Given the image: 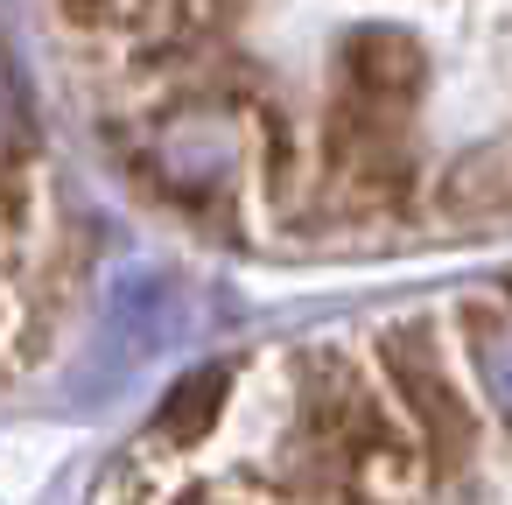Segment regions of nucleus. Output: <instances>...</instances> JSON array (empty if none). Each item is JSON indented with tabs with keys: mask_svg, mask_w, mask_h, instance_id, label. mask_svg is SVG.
Here are the masks:
<instances>
[{
	"mask_svg": "<svg viewBox=\"0 0 512 505\" xmlns=\"http://www.w3.org/2000/svg\"><path fill=\"white\" fill-rule=\"evenodd\" d=\"M386 400L400 407V421L414 428L421 456H428V477L435 484H463L470 463H477V442H484V414L449 358V330L435 316H393L372 330L365 344Z\"/></svg>",
	"mask_w": 512,
	"mask_h": 505,
	"instance_id": "1",
	"label": "nucleus"
},
{
	"mask_svg": "<svg viewBox=\"0 0 512 505\" xmlns=\"http://www.w3.org/2000/svg\"><path fill=\"white\" fill-rule=\"evenodd\" d=\"M421 92H428V50L407 29H351L337 43L330 99L365 106V113H386V120H414Z\"/></svg>",
	"mask_w": 512,
	"mask_h": 505,
	"instance_id": "2",
	"label": "nucleus"
},
{
	"mask_svg": "<svg viewBox=\"0 0 512 505\" xmlns=\"http://www.w3.org/2000/svg\"><path fill=\"white\" fill-rule=\"evenodd\" d=\"M428 218L456 225V232L512 218V148L505 141H477V148L449 155L442 176H428Z\"/></svg>",
	"mask_w": 512,
	"mask_h": 505,
	"instance_id": "3",
	"label": "nucleus"
},
{
	"mask_svg": "<svg viewBox=\"0 0 512 505\" xmlns=\"http://www.w3.org/2000/svg\"><path fill=\"white\" fill-rule=\"evenodd\" d=\"M225 400H232V372H225V365L190 372V379L155 407V442H162V449H197V442L225 421Z\"/></svg>",
	"mask_w": 512,
	"mask_h": 505,
	"instance_id": "4",
	"label": "nucleus"
},
{
	"mask_svg": "<svg viewBox=\"0 0 512 505\" xmlns=\"http://www.w3.org/2000/svg\"><path fill=\"white\" fill-rule=\"evenodd\" d=\"M127 15V0H57V22L71 29V36H99V29H113Z\"/></svg>",
	"mask_w": 512,
	"mask_h": 505,
	"instance_id": "5",
	"label": "nucleus"
}]
</instances>
